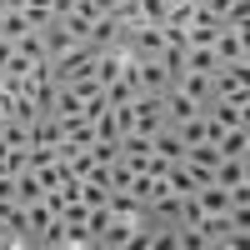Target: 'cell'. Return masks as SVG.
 Masks as SVG:
<instances>
[{"instance_id":"cell-10","label":"cell","mask_w":250,"mask_h":250,"mask_svg":"<svg viewBox=\"0 0 250 250\" xmlns=\"http://www.w3.org/2000/svg\"><path fill=\"white\" fill-rule=\"evenodd\" d=\"M0 5H5V10H20V5H25V0H0Z\"/></svg>"},{"instance_id":"cell-12","label":"cell","mask_w":250,"mask_h":250,"mask_svg":"<svg viewBox=\"0 0 250 250\" xmlns=\"http://www.w3.org/2000/svg\"><path fill=\"white\" fill-rule=\"evenodd\" d=\"M0 10H5V5H0Z\"/></svg>"},{"instance_id":"cell-8","label":"cell","mask_w":250,"mask_h":250,"mask_svg":"<svg viewBox=\"0 0 250 250\" xmlns=\"http://www.w3.org/2000/svg\"><path fill=\"white\" fill-rule=\"evenodd\" d=\"M165 15H170V5H165V0H140V20H150V25H160Z\"/></svg>"},{"instance_id":"cell-7","label":"cell","mask_w":250,"mask_h":250,"mask_svg":"<svg viewBox=\"0 0 250 250\" xmlns=\"http://www.w3.org/2000/svg\"><path fill=\"white\" fill-rule=\"evenodd\" d=\"M40 195H45L40 175H35V170H20V175H15V200H20V205H30V200H40Z\"/></svg>"},{"instance_id":"cell-2","label":"cell","mask_w":250,"mask_h":250,"mask_svg":"<svg viewBox=\"0 0 250 250\" xmlns=\"http://www.w3.org/2000/svg\"><path fill=\"white\" fill-rule=\"evenodd\" d=\"M250 105H235V100H210L205 105V120H210V130L220 135V130H230V125H245L250 115H245Z\"/></svg>"},{"instance_id":"cell-6","label":"cell","mask_w":250,"mask_h":250,"mask_svg":"<svg viewBox=\"0 0 250 250\" xmlns=\"http://www.w3.org/2000/svg\"><path fill=\"white\" fill-rule=\"evenodd\" d=\"M20 15L30 20V30H45L50 20H55V0H25V5H20Z\"/></svg>"},{"instance_id":"cell-5","label":"cell","mask_w":250,"mask_h":250,"mask_svg":"<svg viewBox=\"0 0 250 250\" xmlns=\"http://www.w3.org/2000/svg\"><path fill=\"white\" fill-rule=\"evenodd\" d=\"M215 65H220V55H215V45H185V70H200V75H215Z\"/></svg>"},{"instance_id":"cell-1","label":"cell","mask_w":250,"mask_h":250,"mask_svg":"<svg viewBox=\"0 0 250 250\" xmlns=\"http://www.w3.org/2000/svg\"><path fill=\"white\" fill-rule=\"evenodd\" d=\"M120 40H125V25L115 20V10H100V15L90 20L85 45H90V50H105V45H120Z\"/></svg>"},{"instance_id":"cell-4","label":"cell","mask_w":250,"mask_h":250,"mask_svg":"<svg viewBox=\"0 0 250 250\" xmlns=\"http://www.w3.org/2000/svg\"><path fill=\"white\" fill-rule=\"evenodd\" d=\"M210 45H215V55H220V65H225V60H245V30L225 25V30L210 40Z\"/></svg>"},{"instance_id":"cell-9","label":"cell","mask_w":250,"mask_h":250,"mask_svg":"<svg viewBox=\"0 0 250 250\" xmlns=\"http://www.w3.org/2000/svg\"><path fill=\"white\" fill-rule=\"evenodd\" d=\"M15 55V40H5V35H0V70H5V60Z\"/></svg>"},{"instance_id":"cell-3","label":"cell","mask_w":250,"mask_h":250,"mask_svg":"<svg viewBox=\"0 0 250 250\" xmlns=\"http://www.w3.org/2000/svg\"><path fill=\"white\" fill-rule=\"evenodd\" d=\"M140 230L135 220H125V215H105V225H100V235H95V245H105V250H125L130 245V235Z\"/></svg>"},{"instance_id":"cell-11","label":"cell","mask_w":250,"mask_h":250,"mask_svg":"<svg viewBox=\"0 0 250 250\" xmlns=\"http://www.w3.org/2000/svg\"><path fill=\"white\" fill-rule=\"evenodd\" d=\"M0 90H5V70H0Z\"/></svg>"}]
</instances>
